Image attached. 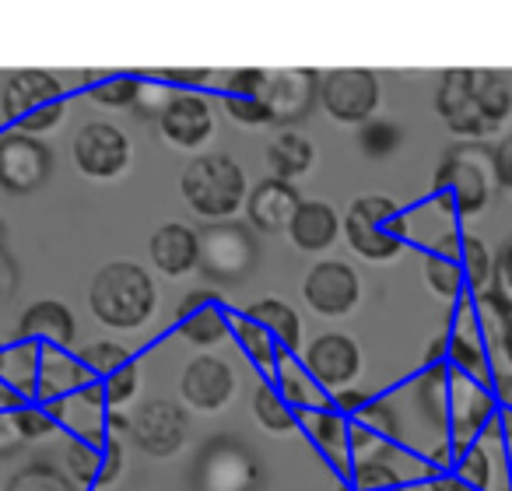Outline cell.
Masks as SVG:
<instances>
[{
  "label": "cell",
  "instance_id": "cell-1",
  "mask_svg": "<svg viewBox=\"0 0 512 491\" xmlns=\"http://www.w3.org/2000/svg\"><path fill=\"white\" fill-rule=\"evenodd\" d=\"M435 113L460 141H491L512 120V85L488 67H453L435 85Z\"/></svg>",
  "mask_w": 512,
  "mask_h": 491
},
{
  "label": "cell",
  "instance_id": "cell-2",
  "mask_svg": "<svg viewBox=\"0 0 512 491\" xmlns=\"http://www.w3.org/2000/svg\"><path fill=\"white\" fill-rule=\"evenodd\" d=\"M498 193V172H495V148L488 144H453L442 155L435 169V190L432 207L453 221L477 218L491 207Z\"/></svg>",
  "mask_w": 512,
  "mask_h": 491
},
{
  "label": "cell",
  "instance_id": "cell-3",
  "mask_svg": "<svg viewBox=\"0 0 512 491\" xmlns=\"http://www.w3.org/2000/svg\"><path fill=\"white\" fill-rule=\"evenodd\" d=\"M88 309L106 330H141L158 309V285L148 267L113 260L95 271L88 285Z\"/></svg>",
  "mask_w": 512,
  "mask_h": 491
},
{
  "label": "cell",
  "instance_id": "cell-4",
  "mask_svg": "<svg viewBox=\"0 0 512 491\" xmlns=\"http://www.w3.org/2000/svg\"><path fill=\"white\" fill-rule=\"evenodd\" d=\"M411 218L386 193H362L344 214V239L351 253L369 264H393L411 242Z\"/></svg>",
  "mask_w": 512,
  "mask_h": 491
},
{
  "label": "cell",
  "instance_id": "cell-5",
  "mask_svg": "<svg viewBox=\"0 0 512 491\" xmlns=\"http://www.w3.org/2000/svg\"><path fill=\"white\" fill-rule=\"evenodd\" d=\"M179 193L186 207L211 225V221H232L239 211H246L249 179L246 169L232 155H197L179 176Z\"/></svg>",
  "mask_w": 512,
  "mask_h": 491
},
{
  "label": "cell",
  "instance_id": "cell-6",
  "mask_svg": "<svg viewBox=\"0 0 512 491\" xmlns=\"http://www.w3.org/2000/svg\"><path fill=\"white\" fill-rule=\"evenodd\" d=\"M0 113L11 123V130H22L32 137L53 134L67 120L64 81L43 67H22V71L8 74V81L0 88Z\"/></svg>",
  "mask_w": 512,
  "mask_h": 491
},
{
  "label": "cell",
  "instance_id": "cell-7",
  "mask_svg": "<svg viewBox=\"0 0 512 491\" xmlns=\"http://www.w3.org/2000/svg\"><path fill=\"white\" fill-rule=\"evenodd\" d=\"M260 481V456L235 435L207 439L190 467V491H260Z\"/></svg>",
  "mask_w": 512,
  "mask_h": 491
},
{
  "label": "cell",
  "instance_id": "cell-8",
  "mask_svg": "<svg viewBox=\"0 0 512 491\" xmlns=\"http://www.w3.org/2000/svg\"><path fill=\"white\" fill-rule=\"evenodd\" d=\"M260 264V242L242 221H211L200 228V267L211 285H239Z\"/></svg>",
  "mask_w": 512,
  "mask_h": 491
},
{
  "label": "cell",
  "instance_id": "cell-9",
  "mask_svg": "<svg viewBox=\"0 0 512 491\" xmlns=\"http://www.w3.org/2000/svg\"><path fill=\"white\" fill-rule=\"evenodd\" d=\"M383 81L369 67H334L320 74V106L341 127H365L376 120Z\"/></svg>",
  "mask_w": 512,
  "mask_h": 491
},
{
  "label": "cell",
  "instance_id": "cell-10",
  "mask_svg": "<svg viewBox=\"0 0 512 491\" xmlns=\"http://www.w3.org/2000/svg\"><path fill=\"white\" fill-rule=\"evenodd\" d=\"M190 439V414L179 400L148 397L130 411V442L155 460H172Z\"/></svg>",
  "mask_w": 512,
  "mask_h": 491
},
{
  "label": "cell",
  "instance_id": "cell-11",
  "mask_svg": "<svg viewBox=\"0 0 512 491\" xmlns=\"http://www.w3.org/2000/svg\"><path fill=\"white\" fill-rule=\"evenodd\" d=\"M271 127L295 130L313 116L320 106V71L309 67H278L264 74V92H260Z\"/></svg>",
  "mask_w": 512,
  "mask_h": 491
},
{
  "label": "cell",
  "instance_id": "cell-12",
  "mask_svg": "<svg viewBox=\"0 0 512 491\" xmlns=\"http://www.w3.org/2000/svg\"><path fill=\"white\" fill-rule=\"evenodd\" d=\"M53 165L57 158L43 137L22 134V130H0V190L29 197L50 183Z\"/></svg>",
  "mask_w": 512,
  "mask_h": 491
},
{
  "label": "cell",
  "instance_id": "cell-13",
  "mask_svg": "<svg viewBox=\"0 0 512 491\" xmlns=\"http://www.w3.org/2000/svg\"><path fill=\"white\" fill-rule=\"evenodd\" d=\"M71 158L78 172L92 183H113L134 162V144L116 123H88L71 141Z\"/></svg>",
  "mask_w": 512,
  "mask_h": 491
},
{
  "label": "cell",
  "instance_id": "cell-14",
  "mask_svg": "<svg viewBox=\"0 0 512 491\" xmlns=\"http://www.w3.org/2000/svg\"><path fill=\"white\" fill-rule=\"evenodd\" d=\"M302 365H306L309 376L320 383V390L334 397V393L358 383L365 358L351 334H344V330H323V334H316L313 341L302 348Z\"/></svg>",
  "mask_w": 512,
  "mask_h": 491
},
{
  "label": "cell",
  "instance_id": "cell-15",
  "mask_svg": "<svg viewBox=\"0 0 512 491\" xmlns=\"http://www.w3.org/2000/svg\"><path fill=\"white\" fill-rule=\"evenodd\" d=\"M302 299L323 320H341L362 306V278L344 260H320L306 271Z\"/></svg>",
  "mask_w": 512,
  "mask_h": 491
},
{
  "label": "cell",
  "instance_id": "cell-16",
  "mask_svg": "<svg viewBox=\"0 0 512 491\" xmlns=\"http://www.w3.org/2000/svg\"><path fill=\"white\" fill-rule=\"evenodd\" d=\"M239 376L221 355H197L186 362L179 376V397L186 411L197 414H221L235 400Z\"/></svg>",
  "mask_w": 512,
  "mask_h": 491
},
{
  "label": "cell",
  "instance_id": "cell-17",
  "mask_svg": "<svg viewBox=\"0 0 512 491\" xmlns=\"http://www.w3.org/2000/svg\"><path fill=\"white\" fill-rule=\"evenodd\" d=\"M495 414L498 404L491 397V383H481V379L453 369V383H449V421H446V435L453 439V446L463 453L470 442L481 439V432L488 428V421Z\"/></svg>",
  "mask_w": 512,
  "mask_h": 491
},
{
  "label": "cell",
  "instance_id": "cell-18",
  "mask_svg": "<svg viewBox=\"0 0 512 491\" xmlns=\"http://www.w3.org/2000/svg\"><path fill=\"white\" fill-rule=\"evenodd\" d=\"M214 106L204 92H172L158 116V134L176 151H200L214 137Z\"/></svg>",
  "mask_w": 512,
  "mask_h": 491
},
{
  "label": "cell",
  "instance_id": "cell-19",
  "mask_svg": "<svg viewBox=\"0 0 512 491\" xmlns=\"http://www.w3.org/2000/svg\"><path fill=\"white\" fill-rule=\"evenodd\" d=\"M446 337H449L446 362L453 365V369L467 372V376L481 379V383H491V372H495V365H491V348L481 334V323H477L474 299H470V295L456 302L453 323H449Z\"/></svg>",
  "mask_w": 512,
  "mask_h": 491
},
{
  "label": "cell",
  "instance_id": "cell-20",
  "mask_svg": "<svg viewBox=\"0 0 512 491\" xmlns=\"http://www.w3.org/2000/svg\"><path fill=\"white\" fill-rule=\"evenodd\" d=\"M299 207H302V197H299V190H295V183L267 176V179H260L246 197L249 228H256V232H264V235H278V232L288 235Z\"/></svg>",
  "mask_w": 512,
  "mask_h": 491
},
{
  "label": "cell",
  "instance_id": "cell-21",
  "mask_svg": "<svg viewBox=\"0 0 512 491\" xmlns=\"http://www.w3.org/2000/svg\"><path fill=\"white\" fill-rule=\"evenodd\" d=\"M148 257L165 278H186L200 267V232L186 221H165L151 232Z\"/></svg>",
  "mask_w": 512,
  "mask_h": 491
},
{
  "label": "cell",
  "instance_id": "cell-22",
  "mask_svg": "<svg viewBox=\"0 0 512 491\" xmlns=\"http://www.w3.org/2000/svg\"><path fill=\"white\" fill-rule=\"evenodd\" d=\"M46 411L57 418L60 428L71 432V439H85V442H95V446H102V442L109 439V432H106L109 407H106V397H102V383L85 386V390L71 393V397H64V400H53V404H46Z\"/></svg>",
  "mask_w": 512,
  "mask_h": 491
},
{
  "label": "cell",
  "instance_id": "cell-23",
  "mask_svg": "<svg viewBox=\"0 0 512 491\" xmlns=\"http://www.w3.org/2000/svg\"><path fill=\"white\" fill-rule=\"evenodd\" d=\"M15 341H29L39 348H71L78 341V323H74L71 306L60 299H36L18 320Z\"/></svg>",
  "mask_w": 512,
  "mask_h": 491
},
{
  "label": "cell",
  "instance_id": "cell-24",
  "mask_svg": "<svg viewBox=\"0 0 512 491\" xmlns=\"http://www.w3.org/2000/svg\"><path fill=\"white\" fill-rule=\"evenodd\" d=\"M299 428L313 439V446L337 474H351V467H355V460H351V418H344L341 411L327 404L313 407V411H299Z\"/></svg>",
  "mask_w": 512,
  "mask_h": 491
},
{
  "label": "cell",
  "instance_id": "cell-25",
  "mask_svg": "<svg viewBox=\"0 0 512 491\" xmlns=\"http://www.w3.org/2000/svg\"><path fill=\"white\" fill-rule=\"evenodd\" d=\"M92 383H95V376L88 372V365L81 362V355H74L71 348H43V355H39L36 404L64 400Z\"/></svg>",
  "mask_w": 512,
  "mask_h": 491
},
{
  "label": "cell",
  "instance_id": "cell-26",
  "mask_svg": "<svg viewBox=\"0 0 512 491\" xmlns=\"http://www.w3.org/2000/svg\"><path fill=\"white\" fill-rule=\"evenodd\" d=\"M344 235V218L334 211L327 200H302L299 214H295L288 239L299 253H327L334 250V242Z\"/></svg>",
  "mask_w": 512,
  "mask_h": 491
},
{
  "label": "cell",
  "instance_id": "cell-27",
  "mask_svg": "<svg viewBox=\"0 0 512 491\" xmlns=\"http://www.w3.org/2000/svg\"><path fill=\"white\" fill-rule=\"evenodd\" d=\"M267 169H271V179H285V183H295V179L309 176L316 165V144L309 141L302 130H278V134L267 141Z\"/></svg>",
  "mask_w": 512,
  "mask_h": 491
},
{
  "label": "cell",
  "instance_id": "cell-28",
  "mask_svg": "<svg viewBox=\"0 0 512 491\" xmlns=\"http://www.w3.org/2000/svg\"><path fill=\"white\" fill-rule=\"evenodd\" d=\"M242 313L253 316V320L260 323V327H264L267 334H271L274 341H278L281 348L288 351V355L302 351V316H299V309H295L288 299H278V295H264V299L249 302Z\"/></svg>",
  "mask_w": 512,
  "mask_h": 491
},
{
  "label": "cell",
  "instance_id": "cell-29",
  "mask_svg": "<svg viewBox=\"0 0 512 491\" xmlns=\"http://www.w3.org/2000/svg\"><path fill=\"white\" fill-rule=\"evenodd\" d=\"M232 341L239 344L242 355H246L260 372H267V376H274V372H278V365H281V358L288 355V351L281 348V344L274 341V337L246 313L232 316Z\"/></svg>",
  "mask_w": 512,
  "mask_h": 491
},
{
  "label": "cell",
  "instance_id": "cell-30",
  "mask_svg": "<svg viewBox=\"0 0 512 491\" xmlns=\"http://www.w3.org/2000/svg\"><path fill=\"white\" fill-rule=\"evenodd\" d=\"M39 355L43 348L29 341H15L11 348L0 351V383L15 390L22 400H36V383H39Z\"/></svg>",
  "mask_w": 512,
  "mask_h": 491
},
{
  "label": "cell",
  "instance_id": "cell-31",
  "mask_svg": "<svg viewBox=\"0 0 512 491\" xmlns=\"http://www.w3.org/2000/svg\"><path fill=\"white\" fill-rule=\"evenodd\" d=\"M179 337H183L190 348L204 351V355L221 348V344L232 337V316L225 313V302H214V306H204L200 313L179 320Z\"/></svg>",
  "mask_w": 512,
  "mask_h": 491
},
{
  "label": "cell",
  "instance_id": "cell-32",
  "mask_svg": "<svg viewBox=\"0 0 512 491\" xmlns=\"http://www.w3.org/2000/svg\"><path fill=\"white\" fill-rule=\"evenodd\" d=\"M274 386H278L281 397H285L295 411H313V407H327L330 404V397L320 390V383H316V379L306 372L302 358H295V355L281 358L278 372H274Z\"/></svg>",
  "mask_w": 512,
  "mask_h": 491
},
{
  "label": "cell",
  "instance_id": "cell-33",
  "mask_svg": "<svg viewBox=\"0 0 512 491\" xmlns=\"http://www.w3.org/2000/svg\"><path fill=\"white\" fill-rule=\"evenodd\" d=\"M449 383H453V365H425V372L414 383V393H418V404L425 411V418L446 435V421H449Z\"/></svg>",
  "mask_w": 512,
  "mask_h": 491
},
{
  "label": "cell",
  "instance_id": "cell-34",
  "mask_svg": "<svg viewBox=\"0 0 512 491\" xmlns=\"http://www.w3.org/2000/svg\"><path fill=\"white\" fill-rule=\"evenodd\" d=\"M460 267H463V278H467V292L470 295H481V292H488V288H495L498 257L491 253V246L481 239V235H467V232H463Z\"/></svg>",
  "mask_w": 512,
  "mask_h": 491
},
{
  "label": "cell",
  "instance_id": "cell-35",
  "mask_svg": "<svg viewBox=\"0 0 512 491\" xmlns=\"http://www.w3.org/2000/svg\"><path fill=\"white\" fill-rule=\"evenodd\" d=\"M421 274H425V285L435 299L442 302H460L467 299V278H463L460 257H442V253H425V264H421Z\"/></svg>",
  "mask_w": 512,
  "mask_h": 491
},
{
  "label": "cell",
  "instance_id": "cell-36",
  "mask_svg": "<svg viewBox=\"0 0 512 491\" xmlns=\"http://www.w3.org/2000/svg\"><path fill=\"white\" fill-rule=\"evenodd\" d=\"M253 418H256V425L264 428V432H271V435H288V432H295V428H299V411H295V407L281 397V390L274 383L256 386Z\"/></svg>",
  "mask_w": 512,
  "mask_h": 491
},
{
  "label": "cell",
  "instance_id": "cell-37",
  "mask_svg": "<svg viewBox=\"0 0 512 491\" xmlns=\"http://www.w3.org/2000/svg\"><path fill=\"white\" fill-rule=\"evenodd\" d=\"M470 299H474V313H477V323H481L484 341H488L491 355H495L498 341H502L505 327H509V320H512L509 295L495 285V288H488V292H481V295H470Z\"/></svg>",
  "mask_w": 512,
  "mask_h": 491
},
{
  "label": "cell",
  "instance_id": "cell-38",
  "mask_svg": "<svg viewBox=\"0 0 512 491\" xmlns=\"http://www.w3.org/2000/svg\"><path fill=\"white\" fill-rule=\"evenodd\" d=\"M102 460H106V442H102V446H95V442H85V439H71V442H67V449H64L67 477H71L81 491L99 488Z\"/></svg>",
  "mask_w": 512,
  "mask_h": 491
},
{
  "label": "cell",
  "instance_id": "cell-39",
  "mask_svg": "<svg viewBox=\"0 0 512 491\" xmlns=\"http://www.w3.org/2000/svg\"><path fill=\"white\" fill-rule=\"evenodd\" d=\"M4 491H81L78 484L67 477V470L53 467L46 460H36V463H25L22 470H15Z\"/></svg>",
  "mask_w": 512,
  "mask_h": 491
},
{
  "label": "cell",
  "instance_id": "cell-40",
  "mask_svg": "<svg viewBox=\"0 0 512 491\" xmlns=\"http://www.w3.org/2000/svg\"><path fill=\"white\" fill-rule=\"evenodd\" d=\"M137 92H141V78L134 74H99L88 85V99L102 109H134Z\"/></svg>",
  "mask_w": 512,
  "mask_h": 491
},
{
  "label": "cell",
  "instance_id": "cell-41",
  "mask_svg": "<svg viewBox=\"0 0 512 491\" xmlns=\"http://www.w3.org/2000/svg\"><path fill=\"white\" fill-rule=\"evenodd\" d=\"M141 383H144V372H141V362H130L123 365L120 372H113L109 379H102V397H106V407L109 411H130L141 397Z\"/></svg>",
  "mask_w": 512,
  "mask_h": 491
},
{
  "label": "cell",
  "instance_id": "cell-42",
  "mask_svg": "<svg viewBox=\"0 0 512 491\" xmlns=\"http://www.w3.org/2000/svg\"><path fill=\"white\" fill-rule=\"evenodd\" d=\"M344 484L355 491H393V488H404V474H400L397 463L362 460L351 467V474L344 477Z\"/></svg>",
  "mask_w": 512,
  "mask_h": 491
},
{
  "label": "cell",
  "instance_id": "cell-43",
  "mask_svg": "<svg viewBox=\"0 0 512 491\" xmlns=\"http://www.w3.org/2000/svg\"><path fill=\"white\" fill-rule=\"evenodd\" d=\"M404 144V134L393 120H369L365 127H358V151L369 158H390L393 151Z\"/></svg>",
  "mask_w": 512,
  "mask_h": 491
},
{
  "label": "cell",
  "instance_id": "cell-44",
  "mask_svg": "<svg viewBox=\"0 0 512 491\" xmlns=\"http://www.w3.org/2000/svg\"><path fill=\"white\" fill-rule=\"evenodd\" d=\"M81 362L88 365V372L95 376V383H102V379H109L113 372H120L123 365L134 362V355L116 341H95L81 351Z\"/></svg>",
  "mask_w": 512,
  "mask_h": 491
},
{
  "label": "cell",
  "instance_id": "cell-45",
  "mask_svg": "<svg viewBox=\"0 0 512 491\" xmlns=\"http://www.w3.org/2000/svg\"><path fill=\"white\" fill-rule=\"evenodd\" d=\"M351 421H358L362 428H369V432H376L379 439H390V442H400V414L397 407L390 404V400L383 397H372L369 407H365L362 414H355Z\"/></svg>",
  "mask_w": 512,
  "mask_h": 491
},
{
  "label": "cell",
  "instance_id": "cell-46",
  "mask_svg": "<svg viewBox=\"0 0 512 491\" xmlns=\"http://www.w3.org/2000/svg\"><path fill=\"white\" fill-rule=\"evenodd\" d=\"M18 418V428H22L25 442H39V439H50L53 432H57V418H53L50 411H46V404H36V400H29V404H22L15 411Z\"/></svg>",
  "mask_w": 512,
  "mask_h": 491
},
{
  "label": "cell",
  "instance_id": "cell-47",
  "mask_svg": "<svg viewBox=\"0 0 512 491\" xmlns=\"http://www.w3.org/2000/svg\"><path fill=\"white\" fill-rule=\"evenodd\" d=\"M221 106H225L228 120L235 127H249V130H260V127H271V116H267L264 102L260 99H239V95H221Z\"/></svg>",
  "mask_w": 512,
  "mask_h": 491
},
{
  "label": "cell",
  "instance_id": "cell-48",
  "mask_svg": "<svg viewBox=\"0 0 512 491\" xmlns=\"http://www.w3.org/2000/svg\"><path fill=\"white\" fill-rule=\"evenodd\" d=\"M214 78V71L207 67H169V71H158V81L162 85H172L176 92H200L207 88Z\"/></svg>",
  "mask_w": 512,
  "mask_h": 491
},
{
  "label": "cell",
  "instance_id": "cell-49",
  "mask_svg": "<svg viewBox=\"0 0 512 491\" xmlns=\"http://www.w3.org/2000/svg\"><path fill=\"white\" fill-rule=\"evenodd\" d=\"M172 99V88H165L162 81H144L141 78V92H137V102H134V109L141 116H162V109H165V102Z\"/></svg>",
  "mask_w": 512,
  "mask_h": 491
},
{
  "label": "cell",
  "instance_id": "cell-50",
  "mask_svg": "<svg viewBox=\"0 0 512 491\" xmlns=\"http://www.w3.org/2000/svg\"><path fill=\"white\" fill-rule=\"evenodd\" d=\"M123 467H127V453H123V442L116 439V435H109V439H106V460H102L99 488H113V484L123 477Z\"/></svg>",
  "mask_w": 512,
  "mask_h": 491
},
{
  "label": "cell",
  "instance_id": "cell-51",
  "mask_svg": "<svg viewBox=\"0 0 512 491\" xmlns=\"http://www.w3.org/2000/svg\"><path fill=\"white\" fill-rule=\"evenodd\" d=\"M18 285H22V267H18V260L0 246V309L15 299Z\"/></svg>",
  "mask_w": 512,
  "mask_h": 491
},
{
  "label": "cell",
  "instance_id": "cell-52",
  "mask_svg": "<svg viewBox=\"0 0 512 491\" xmlns=\"http://www.w3.org/2000/svg\"><path fill=\"white\" fill-rule=\"evenodd\" d=\"M22 446H25V435H22V428H18L15 411H0V460H4V456H15Z\"/></svg>",
  "mask_w": 512,
  "mask_h": 491
},
{
  "label": "cell",
  "instance_id": "cell-53",
  "mask_svg": "<svg viewBox=\"0 0 512 491\" xmlns=\"http://www.w3.org/2000/svg\"><path fill=\"white\" fill-rule=\"evenodd\" d=\"M369 400H372V393H365V390H358V386H348V390H341V393H334V411H341L344 418H355V414H362L365 407H369Z\"/></svg>",
  "mask_w": 512,
  "mask_h": 491
},
{
  "label": "cell",
  "instance_id": "cell-54",
  "mask_svg": "<svg viewBox=\"0 0 512 491\" xmlns=\"http://www.w3.org/2000/svg\"><path fill=\"white\" fill-rule=\"evenodd\" d=\"M214 302H221V292H214V288H193V292L183 295V302H179L176 316H179V320H186V316L200 313V309L214 306Z\"/></svg>",
  "mask_w": 512,
  "mask_h": 491
},
{
  "label": "cell",
  "instance_id": "cell-55",
  "mask_svg": "<svg viewBox=\"0 0 512 491\" xmlns=\"http://www.w3.org/2000/svg\"><path fill=\"white\" fill-rule=\"evenodd\" d=\"M495 172H498V186L512 193V134H505L495 144Z\"/></svg>",
  "mask_w": 512,
  "mask_h": 491
},
{
  "label": "cell",
  "instance_id": "cell-56",
  "mask_svg": "<svg viewBox=\"0 0 512 491\" xmlns=\"http://www.w3.org/2000/svg\"><path fill=\"white\" fill-rule=\"evenodd\" d=\"M491 397H495L498 411H512V369L491 372Z\"/></svg>",
  "mask_w": 512,
  "mask_h": 491
},
{
  "label": "cell",
  "instance_id": "cell-57",
  "mask_svg": "<svg viewBox=\"0 0 512 491\" xmlns=\"http://www.w3.org/2000/svg\"><path fill=\"white\" fill-rule=\"evenodd\" d=\"M495 285L502 288V292L509 295V302H512V242L505 246L502 253H498V278H495Z\"/></svg>",
  "mask_w": 512,
  "mask_h": 491
},
{
  "label": "cell",
  "instance_id": "cell-58",
  "mask_svg": "<svg viewBox=\"0 0 512 491\" xmlns=\"http://www.w3.org/2000/svg\"><path fill=\"white\" fill-rule=\"evenodd\" d=\"M428 491H474V488H470L456 470H446V474H435L432 481H428Z\"/></svg>",
  "mask_w": 512,
  "mask_h": 491
},
{
  "label": "cell",
  "instance_id": "cell-59",
  "mask_svg": "<svg viewBox=\"0 0 512 491\" xmlns=\"http://www.w3.org/2000/svg\"><path fill=\"white\" fill-rule=\"evenodd\" d=\"M106 432L109 435H130V411H109V418H106Z\"/></svg>",
  "mask_w": 512,
  "mask_h": 491
},
{
  "label": "cell",
  "instance_id": "cell-60",
  "mask_svg": "<svg viewBox=\"0 0 512 491\" xmlns=\"http://www.w3.org/2000/svg\"><path fill=\"white\" fill-rule=\"evenodd\" d=\"M498 355H502L505 369H512V320H509V327H505L502 341H498Z\"/></svg>",
  "mask_w": 512,
  "mask_h": 491
},
{
  "label": "cell",
  "instance_id": "cell-61",
  "mask_svg": "<svg viewBox=\"0 0 512 491\" xmlns=\"http://www.w3.org/2000/svg\"><path fill=\"white\" fill-rule=\"evenodd\" d=\"M341 491H355V488H348V484H341ZM393 491H407V488H393Z\"/></svg>",
  "mask_w": 512,
  "mask_h": 491
},
{
  "label": "cell",
  "instance_id": "cell-62",
  "mask_svg": "<svg viewBox=\"0 0 512 491\" xmlns=\"http://www.w3.org/2000/svg\"><path fill=\"white\" fill-rule=\"evenodd\" d=\"M509 460H512V449H509Z\"/></svg>",
  "mask_w": 512,
  "mask_h": 491
},
{
  "label": "cell",
  "instance_id": "cell-63",
  "mask_svg": "<svg viewBox=\"0 0 512 491\" xmlns=\"http://www.w3.org/2000/svg\"><path fill=\"white\" fill-rule=\"evenodd\" d=\"M0 351H4V344H0Z\"/></svg>",
  "mask_w": 512,
  "mask_h": 491
}]
</instances>
